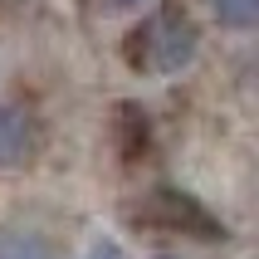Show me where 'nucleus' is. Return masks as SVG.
Returning <instances> with one entry per match:
<instances>
[{
    "label": "nucleus",
    "mask_w": 259,
    "mask_h": 259,
    "mask_svg": "<svg viewBox=\"0 0 259 259\" xmlns=\"http://www.w3.org/2000/svg\"><path fill=\"white\" fill-rule=\"evenodd\" d=\"M108 5H117V10H132V5H147V0H108Z\"/></svg>",
    "instance_id": "obj_6"
},
{
    "label": "nucleus",
    "mask_w": 259,
    "mask_h": 259,
    "mask_svg": "<svg viewBox=\"0 0 259 259\" xmlns=\"http://www.w3.org/2000/svg\"><path fill=\"white\" fill-rule=\"evenodd\" d=\"M137 39H142V64L152 73H181L191 59H196V49H201V34H196V25H191L186 10L152 15Z\"/></svg>",
    "instance_id": "obj_1"
},
{
    "label": "nucleus",
    "mask_w": 259,
    "mask_h": 259,
    "mask_svg": "<svg viewBox=\"0 0 259 259\" xmlns=\"http://www.w3.org/2000/svg\"><path fill=\"white\" fill-rule=\"evenodd\" d=\"M83 259H127V249L117 245V240H93Z\"/></svg>",
    "instance_id": "obj_5"
},
{
    "label": "nucleus",
    "mask_w": 259,
    "mask_h": 259,
    "mask_svg": "<svg viewBox=\"0 0 259 259\" xmlns=\"http://www.w3.org/2000/svg\"><path fill=\"white\" fill-rule=\"evenodd\" d=\"M34 152V127L10 103H0V166H25Z\"/></svg>",
    "instance_id": "obj_2"
},
{
    "label": "nucleus",
    "mask_w": 259,
    "mask_h": 259,
    "mask_svg": "<svg viewBox=\"0 0 259 259\" xmlns=\"http://www.w3.org/2000/svg\"><path fill=\"white\" fill-rule=\"evenodd\" d=\"M157 259H181V254H157Z\"/></svg>",
    "instance_id": "obj_7"
},
{
    "label": "nucleus",
    "mask_w": 259,
    "mask_h": 259,
    "mask_svg": "<svg viewBox=\"0 0 259 259\" xmlns=\"http://www.w3.org/2000/svg\"><path fill=\"white\" fill-rule=\"evenodd\" d=\"M210 10H215V20L225 29H254V20H259V0H210Z\"/></svg>",
    "instance_id": "obj_4"
},
{
    "label": "nucleus",
    "mask_w": 259,
    "mask_h": 259,
    "mask_svg": "<svg viewBox=\"0 0 259 259\" xmlns=\"http://www.w3.org/2000/svg\"><path fill=\"white\" fill-rule=\"evenodd\" d=\"M0 259H59V249L29 225H0Z\"/></svg>",
    "instance_id": "obj_3"
}]
</instances>
